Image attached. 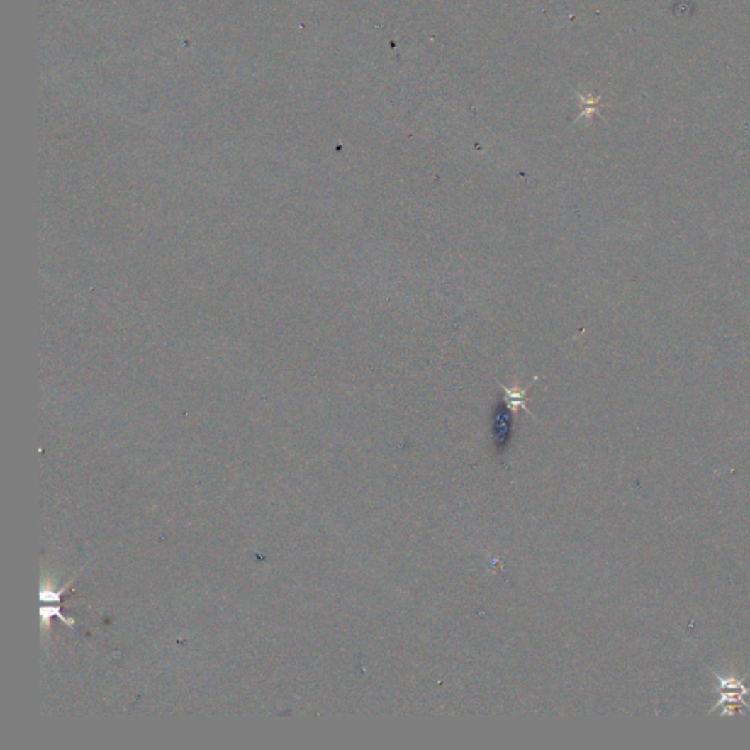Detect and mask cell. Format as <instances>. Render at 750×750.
<instances>
[{
  "label": "cell",
  "mask_w": 750,
  "mask_h": 750,
  "mask_svg": "<svg viewBox=\"0 0 750 750\" xmlns=\"http://www.w3.org/2000/svg\"><path fill=\"white\" fill-rule=\"evenodd\" d=\"M537 380H538V377H535L534 381H532L531 384L526 386V387H523V388H522L520 386L507 387V386H504V384H501V383L497 381L498 386H500V387L503 388V391H504L505 405H507V408L510 409V412H513V413L516 415L519 410H525V412H527L529 415H531L532 418H535V415H534L531 410H529V408H527V405H526V391L534 386V383H535Z\"/></svg>",
  "instance_id": "obj_1"
},
{
  "label": "cell",
  "mask_w": 750,
  "mask_h": 750,
  "mask_svg": "<svg viewBox=\"0 0 750 750\" xmlns=\"http://www.w3.org/2000/svg\"><path fill=\"white\" fill-rule=\"evenodd\" d=\"M510 434V415L507 410H498L494 422V435L498 444H503Z\"/></svg>",
  "instance_id": "obj_2"
}]
</instances>
